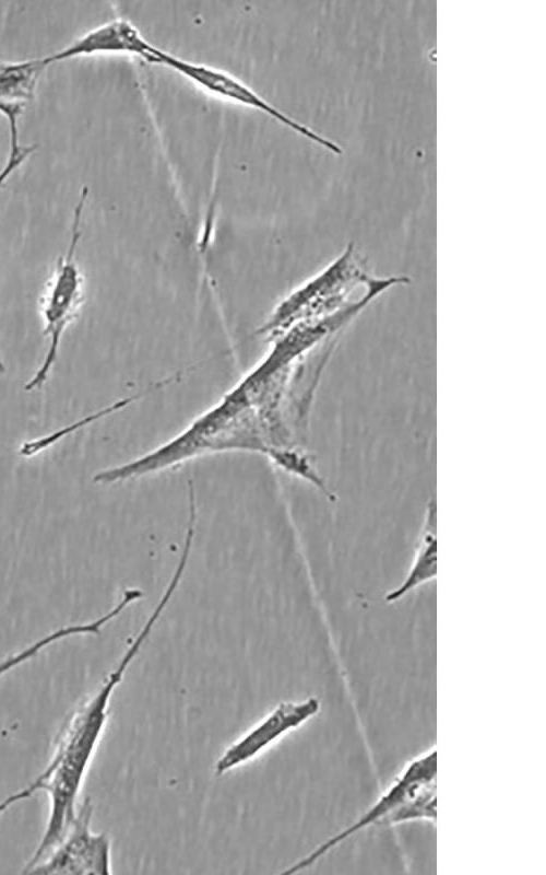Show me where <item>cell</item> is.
<instances>
[{
    "label": "cell",
    "instance_id": "obj_8",
    "mask_svg": "<svg viewBox=\"0 0 546 875\" xmlns=\"http://www.w3.org/2000/svg\"><path fill=\"white\" fill-rule=\"evenodd\" d=\"M154 46L131 21L115 18L91 28L44 59L47 66L68 59L102 55L132 56L147 61Z\"/></svg>",
    "mask_w": 546,
    "mask_h": 875
},
{
    "label": "cell",
    "instance_id": "obj_9",
    "mask_svg": "<svg viewBox=\"0 0 546 875\" xmlns=\"http://www.w3.org/2000/svg\"><path fill=\"white\" fill-rule=\"evenodd\" d=\"M47 63L43 58L8 61L0 59V114L9 128L10 147L19 142V119L33 101Z\"/></svg>",
    "mask_w": 546,
    "mask_h": 875
},
{
    "label": "cell",
    "instance_id": "obj_12",
    "mask_svg": "<svg viewBox=\"0 0 546 875\" xmlns=\"http://www.w3.org/2000/svg\"><path fill=\"white\" fill-rule=\"evenodd\" d=\"M102 628H103V621L99 618L86 622L73 623L60 627L49 632L48 634L39 638L38 640L32 642L22 650L11 655H8L3 660H1L0 678L7 675L12 669L32 660L39 652H41L43 650L47 649L48 646L60 640H64L67 638L75 635L98 634Z\"/></svg>",
    "mask_w": 546,
    "mask_h": 875
},
{
    "label": "cell",
    "instance_id": "obj_11",
    "mask_svg": "<svg viewBox=\"0 0 546 875\" xmlns=\"http://www.w3.org/2000/svg\"><path fill=\"white\" fill-rule=\"evenodd\" d=\"M171 381H174V377L166 378L163 382L157 383L154 386H151L149 389H146L145 392L141 393L140 395H135V396H131V397H127V398H123L121 400H118V401H116V402H114V404H111V405H109V406H107V407H105V408H103V409H100V410H98L96 412H93V413H91V415H88V416H86V417H84V418L71 423V424H68V425H66L63 428H60V429H58V430H56L54 432H50V433H48L46 435H43V436L33 439V440L26 441L21 445V447L19 450V453L24 457L35 456V455L41 453L43 451L49 448L50 446L55 445L59 441L63 440L68 435L72 434V433L81 430L82 428H85L86 425H90L91 423L96 422V421H98V420H100V419H103V418H105V417H107V416H109V415H111L114 412H117V411L121 410L122 408H124L128 405L132 404L133 401L138 400L141 396H144L145 394H147V393H150V392H152V390H154V389H156L158 387H162L164 384H168Z\"/></svg>",
    "mask_w": 546,
    "mask_h": 875
},
{
    "label": "cell",
    "instance_id": "obj_1",
    "mask_svg": "<svg viewBox=\"0 0 546 875\" xmlns=\"http://www.w3.org/2000/svg\"><path fill=\"white\" fill-rule=\"evenodd\" d=\"M120 684L121 678L117 674L108 673L95 691L67 718L41 772L27 785L0 801L1 815L37 792H44L48 797L46 826L23 873L48 854L76 818L79 797L103 739L111 699Z\"/></svg>",
    "mask_w": 546,
    "mask_h": 875
},
{
    "label": "cell",
    "instance_id": "obj_13",
    "mask_svg": "<svg viewBox=\"0 0 546 875\" xmlns=\"http://www.w3.org/2000/svg\"><path fill=\"white\" fill-rule=\"evenodd\" d=\"M436 781L426 785L416 796L399 808L387 821L390 825L436 820Z\"/></svg>",
    "mask_w": 546,
    "mask_h": 875
},
{
    "label": "cell",
    "instance_id": "obj_5",
    "mask_svg": "<svg viewBox=\"0 0 546 875\" xmlns=\"http://www.w3.org/2000/svg\"><path fill=\"white\" fill-rule=\"evenodd\" d=\"M436 775L437 750L431 747L411 759L381 795L356 820L287 866L282 874L300 872L361 830L379 822H387L399 808L416 796L426 785L435 782Z\"/></svg>",
    "mask_w": 546,
    "mask_h": 875
},
{
    "label": "cell",
    "instance_id": "obj_3",
    "mask_svg": "<svg viewBox=\"0 0 546 875\" xmlns=\"http://www.w3.org/2000/svg\"><path fill=\"white\" fill-rule=\"evenodd\" d=\"M87 189L84 188L73 210L68 246L59 257L39 298V314L47 347L40 364L24 385L26 392L40 389L58 360L60 346L69 326L84 303V277L76 260Z\"/></svg>",
    "mask_w": 546,
    "mask_h": 875
},
{
    "label": "cell",
    "instance_id": "obj_14",
    "mask_svg": "<svg viewBox=\"0 0 546 875\" xmlns=\"http://www.w3.org/2000/svg\"><path fill=\"white\" fill-rule=\"evenodd\" d=\"M34 145H17L10 148V153L5 164L0 170V187L8 178L33 154Z\"/></svg>",
    "mask_w": 546,
    "mask_h": 875
},
{
    "label": "cell",
    "instance_id": "obj_10",
    "mask_svg": "<svg viewBox=\"0 0 546 875\" xmlns=\"http://www.w3.org/2000/svg\"><path fill=\"white\" fill-rule=\"evenodd\" d=\"M437 509L431 498L426 508L424 522L415 547L414 558L405 578L390 590L385 596L387 604L400 602L418 587L432 582L437 574Z\"/></svg>",
    "mask_w": 546,
    "mask_h": 875
},
{
    "label": "cell",
    "instance_id": "obj_6",
    "mask_svg": "<svg viewBox=\"0 0 546 875\" xmlns=\"http://www.w3.org/2000/svg\"><path fill=\"white\" fill-rule=\"evenodd\" d=\"M320 709L321 702L317 697L278 702L221 752L213 766L215 775L222 777L258 758L314 718Z\"/></svg>",
    "mask_w": 546,
    "mask_h": 875
},
{
    "label": "cell",
    "instance_id": "obj_2",
    "mask_svg": "<svg viewBox=\"0 0 546 875\" xmlns=\"http://www.w3.org/2000/svg\"><path fill=\"white\" fill-rule=\"evenodd\" d=\"M275 422L265 393L252 374L209 411L158 447L116 466L120 481L175 468L198 457L222 452L274 454Z\"/></svg>",
    "mask_w": 546,
    "mask_h": 875
},
{
    "label": "cell",
    "instance_id": "obj_4",
    "mask_svg": "<svg viewBox=\"0 0 546 875\" xmlns=\"http://www.w3.org/2000/svg\"><path fill=\"white\" fill-rule=\"evenodd\" d=\"M147 62L173 70L213 97L258 110L334 154L339 155L343 152L342 147L337 143L290 117L266 101L246 82L226 70L183 59L157 46L154 47Z\"/></svg>",
    "mask_w": 546,
    "mask_h": 875
},
{
    "label": "cell",
    "instance_id": "obj_7",
    "mask_svg": "<svg viewBox=\"0 0 546 875\" xmlns=\"http://www.w3.org/2000/svg\"><path fill=\"white\" fill-rule=\"evenodd\" d=\"M92 804L85 798L60 841L27 873L105 875L112 873L111 842L105 832L92 830Z\"/></svg>",
    "mask_w": 546,
    "mask_h": 875
}]
</instances>
